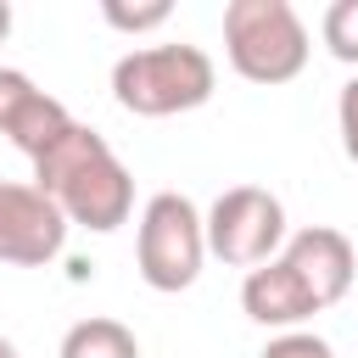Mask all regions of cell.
Returning <instances> with one entry per match:
<instances>
[{
  "label": "cell",
  "mask_w": 358,
  "mask_h": 358,
  "mask_svg": "<svg viewBox=\"0 0 358 358\" xmlns=\"http://www.w3.org/2000/svg\"><path fill=\"white\" fill-rule=\"evenodd\" d=\"M34 190H45L67 229H95V235H112L117 224H129L134 213V173L117 162V151L106 145V134H95L90 123H67V134L56 145H45L34 157Z\"/></svg>",
  "instance_id": "1"
},
{
  "label": "cell",
  "mask_w": 358,
  "mask_h": 358,
  "mask_svg": "<svg viewBox=\"0 0 358 358\" xmlns=\"http://www.w3.org/2000/svg\"><path fill=\"white\" fill-rule=\"evenodd\" d=\"M218 67L201 45L168 39V45H140L117 56L112 67V101L134 117H179L213 101Z\"/></svg>",
  "instance_id": "2"
},
{
  "label": "cell",
  "mask_w": 358,
  "mask_h": 358,
  "mask_svg": "<svg viewBox=\"0 0 358 358\" xmlns=\"http://www.w3.org/2000/svg\"><path fill=\"white\" fill-rule=\"evenodd\" d=\"M308 28L291 0H229L224 56L246 84H291L308 67Z\"/></svg>",
  "instance_id": "3"
},
{
  "label": "cell",
  "mask_w": 358,
  "mask_h": 358,
  "mask_svg": "<svg viewBox=\"0 0 358 358\" xmlns=\"http://www.w3.org/2000/svg\"><path fill=\"white\" fill-rule=\"evenodd\" d=\"M207 263V229H201V207L179 190H157L145 207H140V224H134V268L151 291L173 296V291H190L196 274Z\"/></svg>",
  "instance_id": "4"
},
{
  "label": "cell",
  "mask_w": 358,
  "mask_h": 358,
  "mask_svg": "<svg viewBox=\"0 0 358 358\" xmlns=\"http://www.w3.org/2000/svg\"><path fill=\"white\" fill-rule=\"evenodd\" d=\"M201 229H207V257L229 263V268H257L268 257H280L285 246V201L263 185H229L207 213H201Z\"/></svg>",
  "instance_id": "5"
},
{
  "label": "cell",
  "mask_w": 358,
  "mask_h": 358,
  "mask_svg": "<svg viewBox=\"0 0 358 358\" xmlns=\"http://www.w3.org/2000/svg\"><path fill=\"white\" fill-rule=\"evenodd\" d=\"M67 246V218L62 207L34 190V185H6L0 179V263L17 268H45Z\"/></svg>",
  "instance_id": "6"
},
{
  "label": "cell",
  "mask_w": 358,
  "mask_h": 358,
  "mask_svg": "<svg viewBox=\"0 0 358 358\" xmlns=\"http://www.w3.org/2000/svg\"><path fill=\"white\" fill-rule=\"evenodd\" d=\"M280 257L296 268V280L308 285V296H313L319 308H336V302L352 291L358 252H352V241H347L341 229H330V224H308V229L285 235Z\"/></svg>",
  "instance_id": "7"
},
{
  "label": "cell",
  "mask_w": 358,
  "mask_h": 358,
  "mask_svg": "<svg viewBox=\"0 0 358 358\" xmlns=\"http://www.w3.org/2000/svg\"><path fill=\"white\" fill-rule=\"evenodd\" d=\"M241 308H246V319L252 324H263V330H302L313 313H324L313 296H308V285L296 280V268L285 263V257H268V263H257V268H246V280H241Z\"/></svg>",
  "instance_id": "8"
},
{
  "label": "cell",
  "mask_w": 358,
  "mask_h": 358,
  "mask_svg": "<svg viewBox=\"0 0 358 358\" xmlns=\"http://www.w3.org/2000/svg\"><path fill=\"white\" fill-rule=\"evenodd\" d=\"M56 358H140V341H134V330H129L123 319L95 313V319L67 324V336H62Z\"/></svg>",
  "instance_id": "9"
},
{
  "label": "cell",
  "mask_w": 358,
  "mask_h": 358,
  "mask_svg": "<svg viewBox=\"0 0 358 358\" xmlns=\"http://www.w3.org/2000/svg\"><path fill=\"white\" fill-rule=\"evenodd\" d=\"M319 34H324V50H330L336 62L358 67V0H330Z\"/></svg>",
  "instance_id": "10"
},
{
  "label": "cell",
  "mask_w": 358,
  "mask_h": 358,
  "mask_svg": "<svg viewBox=\"0 0 358 358\" xmlns=\"http://www.w3.org/2000/svg\"><path fill=\"white\" fill-rule=\"evenodd\" d=\"M101 17H106V28H117V34H151V28H162V22L173 17V0H145V6L101 0Z\"/></svg>",
  "instance_id": "11"
},
{
  "label": "cell",
  "mask_w": 358,
  "mask_h": 358,
  "mask_svg": "<svg viewBox=\"0 0 358 358\" xmlns=\"http://www.w3.org/2000/svg\"><path fill=\"white\" fill-rule=\"evenodd\" d=\"M34 95H39V84L22 67H0V134L17 129V117L34 106Z\"/></svg>",
  "instance_id": "12"
},
{
  "label": "cell",
  "mask_w": 358,
  "mask_h": 358,
  "mask_svg": "<svg viewBox=\"0 0 358 358\" xmlns=\"http://www.w3.org/2000/svg\"><path fill=\"white\" fill-rule=\"evenodd\" d=\"M263 358H336V347L313 330H280V336H268Z\"/></svg>",
  "instance_id": "13"
},
{
  "label": "cell",
  "mask_w": 358,
  "mask_h": 358,
  "mask_svg": "<svg viewBox=\"0 0 358 358\" xmlns=\"http://www.w3.org/2000/svg\"><path fill=\"white\" fill-rule=\"evenodd\" d=\"M336 129H341V151L358 162V73L341 84V95H336Z\"/></svg>",
  "instance_id": "14"
},
{
  "label": "cell",
  "mask_w": 358,
  "mask_h": 358,
  "mask_svg": "<svg viewBox=\"0 0 358 358\" xmlns=\"http://www.w3.org/2000/svg\"><path fill=\"white\" fill-rule=\"evenodd\" d=\"M6 34H11V6L0 0V45H6Z\"/></svg>",
  "instance_id": "15"
},
{
  "label": "cell",
  "mask_w": 358,
  "mask_h": 358,
  "mask_svg": "<svg viewBox=\"0 0 358 358\" xmlns=\"http://www.w3.org/2000/svg\"><path fill=\"white\" fill-rule=\"evenodd\" d=\"M0 358H17V341H6V336H0Z\"/></svg>",
  "instance_id": "16"
}]
</instances>
